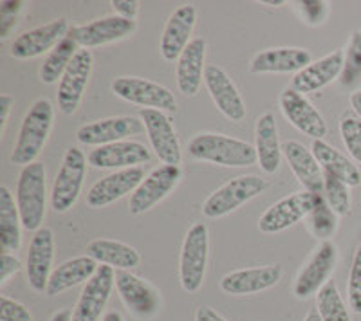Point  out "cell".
I'll use <instances>...</instances> for the list:
<instances>
[{
	"instance_id": "cell-16",
	"label": "cell",
	"mask_w": 361,
	"mask_h": 321,
	"mask_svg": "<svg viewBox=\"0 0 361 321\" xmlns=\"http://www.w3.org/2000/svg\"><path fill=\"white\" fill-rule=\"evenodd\" d=\"M280 111H282L283 118L298 130V132L305 134L311 137L312 141L324 139L327 136L329 128L325 123L324 115L318 112V108L305 98L304 94H300L293 87H286L280 92L279 98Z\"/></svg>"
},
{
	"instance_id": "cell-49",
	"label": "cell",
	"mask_w": 361,
	"mask_h": 321,
	"mask_svg": "<svg viewBox=\"0 0 361 321\" xmlns=\"http://www.w3.org/2000/svg\"><path fill=\"white\" fill-rule=\"evenodd\" d=\"M51 321H73V310L71 309L56 310V313L51 316Z\"/></svg>"
},
{
	"instance_id": "cell-47",
	"label": "cell",
	"mask_w": 361,
	"mask_h": 321,
	"mask_svg": "<svg viewBox=\"0 0 361 321\" xmlns=\"http://www.w3.org/2000/svg\"><path fill=\"white\" fill-rule=\"evenodd\" d=\"M195 321H228V320L222 317L221 314H219L217 310L212 309V307L202 305V307H199V309L195 310Z\"/></svg>"
},
{
	"instance_id": "cell-22",
	"label": "cell",
	"mask_w": 361,
	"mask_h": 321,
	"mask_svg": "<svg viewBox=\"0 0 361 321\" xmlns=\"http://www.w3.org/2000/svg\"><path fill=\"white\" fill-rule=\"evenodd\" d=\"M283 268L280 264L260 265V268L237 269L222 276L221 291L231 296H250L269 291L282 280Z\"/></svg>"
},
{
	"instance_id": "cell-5",
	"label": "cell",
	"mask_w": 361,
	"mask_h": 321,
	"mask_svg": "<svg viewBox=\"0 0 361 321\" xmlns=\"http://www.w3.org/2000/svg\"><path fill=\"white\" fill-rule=\"evenodd\" d=\"M269 188V181L259 175H238L219 186L214 194L202 202V215L206 218H222L231 211L253 201Z\"/></svg>"
},
{
	"instance_id": "cell-51",
	"label": "cell",
	"mask_w": 361,
	"mask_h": 321,
	"mask_svg": "<svg viewBox=\"0 0 361 321\" xmlns=\"http://www.w3.org/2000/svg\"><path fill=\"white\" fill-rule=\"evenodd\" d=\"M304 321H322L320 314H318V310H311V313H307V316L304 317Z\"/></svg>"
},
{
	"instance_id": "cell-19",
	"label": "cell",
	"mask_w": 361,
	"mask_h": 321,
	"mask_svg": "<svg viewBox=\"0 0 361 321\" xmlns=\"http://www.w3.org/2000/svg\"><path fill=\"white\" fill-rule=\"evenodd\" d=\"M145 177L147 175H145V170L141 166L109 173L105 177L98 179L89 188L85 195L87 206L92 208V210H102V208L111 206L119 199L127 197L128 194H134L135 188L143 182Z\"/></svg>"
},
{
	"instance_id": "cell-7",
	"label": "cell",
	"mask_w": 361,
	"mask_h": 321,
	"mask_svg": "<svg viewBox=\"0 0 361 321\" xmlns=\"http://www.w3.org/2000/svg\"><path fill=\"white\" fill-rule=\"evenodd\" d=\"M111 89L118 98L137 107L163 112L177 111V99L173 92L152 80L137 78V76H119L112 82Z\"/></svg>"
},
{
	"instance_id": "cell-32",
	"label": "cell",
	"mask_w": 361,
	"mask_h": 321,
	"mask_svg": "<svg viewBox=\"0 0 361 321\" xmlns=\"http://www.w3.org/2000/svg\"><path fill=\"white\" fill-rule=\"evenodd\" d=\"M311 150L325 173L341 179V181L347 182L350 188H353V186L361 184L360 168L354 165L353 159H349V157L345 156V153H341L340 150H336L334 146L325 143L324 139L312 141Z\"/></svg>"
},
{
	"instance_id": "cell-9",
	"label": "cell",
	"mask_w": 361,
	"mask_h": 321,
	"mask_svg": "<svg viewBox=\"0 0 361 321\" xmlns=\"http://www.w3.org/2000/svg\"><path fill=\"white\" fill-rule=\"evenodd\" d=\"M116 291L132 316L137 320H154L161 310V293L150 282L130 271H116Z\"/></svg>"
},
{
	"instance_id": "cell-14",
	"label": "cell",
	"mask_w": 361,
	"mask_h": 321,
	"mask_svg": "<svg viewBox=\"0 0 361 321\" xmlns=\"http://www.w3.org/2000/svg\"><path fill=\"white\" fill-rule=\"evenodd\" d=\"M145 132V125L141 118L135 115H114L105 120L85 123L76 130L78 143L87 146H105V144L127 141L128 137L140 136Z\"/></svg>"
},
{
	"instance_id": "cell-30",
	"label": "cell",
	"mask_w": 361,
	"mask_h": 321,
	"mask_svg": "<svg viewBox=\"0 0 361 321\" xmlns=\"http://www.w3.org/2000/svg\"><path fill=\"white\" fill-rule=\"evenodd\" d=\"M98 268V262L87 255L74 256V258L66 260L51 275L45 294L47 296H58V294L66 293V291L76 287V285H85L96 275Z\"/></svg>"
},
{
	"instance_id": "cell-20",
	"label": "cell",
	"mask_w": 361,
	"mask_h": 321,
	"mask_svg": "<svg viewBox=\"0 0 361 321\" xmlns=\"http://www.w3.org/2000/svg\"><path fill=\"white\" fill-rule=\"evenodd\" d=\"M204 85L209 92V98L214 99L215 107L219 108V112L224 115L226 120L233 121V123H240V121L246 120L247 108L243 94L238 92L233 80L222 67H206Z\"/></svg>"
},
{
	"instance_id": "cell-40",
	"label": "cell",
	"mask_w": 361,
	"mask_h": 321,
	"mask_svg": "<svg viewBox=\"0 0 361 321\" xmlns=\"http://www.w3.org/2000/svg\"><path fill=\"white\" fill-rule=\"evenodd\" d=\"M347 296H349V309L353 313L361 314V244L354 253L353 265H350Z\"/></svg>"
},
{
	"instance_id": "cell-50",
	"label": "cell",
	"mask_w": 361,
	"mask_h": 321,
	"mask_svg": "<svg viewBox=\"0 0 361 321\" xmlns=\"http://www.w3.org/2000/svg\"><path fill=\"white\" fill-rule=\"evenodd\" d=\"M102 321H125L123 316L118 313V310H109V313L103 314Z\"/></svg>"
},
{
	"instance_id": "cell-26",
	"label": "cell",
	"mask_w": 361,
	"mask_h": 321,
	"mask_svg": "<svg viewBox=\"0 0 361 321\" xmlns=\"http://www.w3.org/2000/svg\"><path fill=\"white\" fill-rule=\"evenodd\" d=\"M343 49H336L333 53L325 54L320 60L311 62L305 69L296 73L291 80V87L304 96L320 91L324 87L331 85L333 82L340 80L341 70H343Z\"/></svg>"
},
{
	"instance_id": "cell-11",
	"label": "cell",
	"mask_w": 361,
	"mask_h": 321,
	"mask_svg": "<svg viewBox=\"0 0 361 321\" xmlns=\"http://www.w3.org/2000/svg\"><path fill=\"white\" fill-rule=\"evenodd\" d=\"M94 69V56L89 49H80L73 58L71 65L67 67L66 75L58 83L56 101L58 111L66 115H73L82 105L85 96L87 85H89L90 75Z\"/></svg>"
},
{
	"instance_id": "cell-34",
	"label": "cell",
	"mask_w": 361,
	"mask_h": 321,
	"mask_svg": "<svg viewBox=\"0 0 361 321\" xmlns=\"http://www.w3.org/2000/svg\"><path fill=\"white\" fill-rule=\"evenodd\" d=\"M78 44L67 34L47 56L44 58V63L40 67V80L45 85L60 83L62 76L66 75L67 67L71 65L73 58L78 53Z\"/></svg>"
},
{
	"instance_id": "cell-23",
	"label": "cell",
	"mask_w": 361,
	"mask_h": 321,
	"mask_svg": "<svg viewBox=\"0 0 361 321\" xmlns=\"http://www.w3.org/2000/svg\"><path fill=\"white\" fill-rule=\"evenodd\" d=\"M87 159H89V165L94 166V168L118 172V170L135 168V166L145 165L152 159V152L143 143L127 139L90 150Z\"/></svg>"
},
{
	"instance_id": "cell-1",
	"label": "cell",
	"mask_w": 361,
	"mask_h": 321,
	"mask_svg": "<svg viewBox=\"0 0 361 321\" xmlns=\"http://www.w3.org/2000/svg\"><path fill=\"white\" fill-rule=\"evenodd\" d=\"M188 153L195 160L226 168H244L257 163L255 144L226 134L202 132L193 136L188 143Z\"/></svg>"
},
{
	"instance_id": "cell-12",
	"label": "cell",
	"mask_w": 361,
	"mask_h": 321,
	"mask_svg": "<svg viewBox=\"0 0 361 321\" xmlns=\"http://www.w3.org/2000/svg\"><path fill=\"white\" fill-rule=\"evenodd\" d=\"M140 118L145 125L150 146L154 153L159 157L163 165L179 166L183 160V150H180L179 137L173 128L170 115L163 111H152V108H141Z\"/></svg>"
},
{
	"instance_id": "cell-28",
	"label": "cell",
	"mask_w": 361,
	"mask_h": 321,
	"mask_svg": "<svg viewBox=\"0 0 361 321\" xmlns=\"http://www.w3.org/2000/svg\"><path fill=\"white\" fill-rule=\"evenodd\" d=\"M204 60H206V40L197 37L192 38L183 54L177 60L176 78L179 91L185 96H195L204 82Z\"/></svg>"
},
{
	"instance_id": "cell-44",
	"label": "cell",
	"mask_w": 361,
	"mask_h": 321,
	"mask_svg": "<svg viewBox=\"0 0 361 321\" xmlns=\"http://www.w3.org/2000/svg\"><path fill=\"white\" fill-rule=\"evenodd\" d=\"M22 269V262L11 253H2L0 260V285H4L11 276L17 275Z\"/></svg>"
},
{
	"instance_id": "cell-27",
	"label": "cell",
	"mask_w": 361,
	"mask_h": 321,
	"mask_svg": "<svg viewBox=\"0 0 361 321\" xmlns=\"http://www.w3.org/2000/svg\"><path fill=\"white\" fill-rule=\"evenodd\" d=\"M282 153L288 160L289 168L295 177L311 194H324V170L314 157L312 150L305 149L298 141H286L282 143Z\"/></svg>"
},
{
	"instance_id": "cell-42",
	"label": "cell",
	"mask_w": 361,
	"mask_h": 321,
	"mask_svg": "<svg viewBox=\"0 0 361 321\" xmlns=\"http://www.w3.org/2000/svg\"><path fill=\"white\" fill-rule=\"evenodd\" d=\"M0 321H33L25 305L2 294L0 296Z\"/></svg>"
},
{
	"instance_id": "cell-4",
	"label": "cell",
	"mask_w": 361,
	"mask_h": 321,
	"mask_svg": "<svg viewBox=\"0 0 361 321\" xmlns=\"http://www.w3.org/2000/svg\"><path fill=\"white\" fill-rule=\"evenodd\" d=\"M209 231L204 222H195L186 231L179 255V282L186 293H197L208 269Z\"/></svg>"
},
{
	"instance_id": "cell-25",
	"label": "cell",
	"mask_w": 361,
	"mask_h": 321,
	"mask_svg": "<svg viewBox=\"0 0 361 321\" xmlns=\"http://www.w3.org/2000/svg\"><path fill=\"white\" fill-rule=\"evenodd\" d=\"M311 62L312 54L302 47H271L255 54L250 70L253 75H296Z\"/></svg>"
},
{
	"instance_id": "cell-24",
	"label": "cell",
	"mask_w": 361,
	"mask_h": 321,
	"mask_svg": "<svg viewBox=\"0 0 361 321\" xmlns=\"http://www.w3.org/2000/svg\"><path fill=\"white\" fill-rule=\"evenodd\" d=\"M195 22H197V9L190 4L179 6L170 15L159 42L161 56L166 62H176V60H179L183 51L188 47V44L192 42L190 37L193 33Z\"/></svg>"
},
{
	"instance_id": "cell-45",
	"label": "cell",
	"mask_w": 361,
	"mask_h": 321,
	"mask_svg": "<svg viewBox=\"0 0 361 321\" xmlns=\"http://www.w3.org/2000/svg\"><path fill=\"white\" fill-rule=\"evenodd\" d=\"M111 6L114 8L116 15L121 18H127V20H135L137 13H140V2L135 0H112Z\"/></svg>"
},
{
	"instance_id": "cell-33",
	"label": "cell",
	"mask_w": 361,
	"mask_h": 321,
	"mask_svg": "<svg viewBox=\"0 0 361 321\" xmlns=\"http://www.w3.org/2000/svg\"><path fill=\"white\" fill-rule=\"evenodd\" d=\"M22 218L17 199L8 186H0V247L4 253L18 251L22 247Z\"/></svg>"
},
{
	"instance_id": "cell-48",
	"label": "cell",
	"mask_w": 361,
	"mask_h": 321,
	"mask_svg": "<svg viewBox=\"0 0 361 321\" xmlns=\"http://www.w3.org/2000/svg\"><path fill=\"white\" fill-rule=\"evenodd\" d=\"M350 107H353V112L361 120V91H356L350 94Z\"/></svg>"
},
{
	"instance_id": "cell-52",
	"label": "cell",
	"mask_w": 361,
	"mask_h": 321,
	"mask_svg": "<svg viewBox=\"0 0 361 321\" xmlns=\"http://www.w3.org/2000/svg\"><path fill=\"white\" fill-rule=\"evenodd\" d=\"M266 4H267V6H282L283 2H271V0H267Z\"/></svg>"
},
{
	"instance_id": "cell-39",
	"label": "cell",
	"mask_w": 361,
	"mask_h": 321,
	"mask_svg": "<svg viewBox=\"0 0 361 321\" xmlns=\"http://www.w3.org/2000/svg\"><path fill=\"white\" fill-rule=\"evenodd\" d=\"M340 134L347 152L361 165V120L353 111H345L341 114Z\"/></svg>"
},
{
	"instance_id": "cell-43",
	"label": "cell",
	"mask_w": 361,
	"mask_h": 321,
	"mask_svg": "<svg viewBox=\"0 0 361 321\" xmlns=\"http://www.w3.org/2000/svg\"><path fill=\"white\" fill-rule=\"evenodd\" d=\"M300 9H302V15H304L305 20L311 25L322 24L325 20L329 13V4L327 2H316V0H305V2H298Z\"/></svg>"
},
{
	"instance_id": "cell-3",
	"label": "cell",
	"mask_w": 361,
	"mask_h": 321,
	"mask_svg": "<svg viewBox=\"0 0 361 321\" xmlns=\"http://www.w3.org/2000/svg\"><path fill=\"white\" fill-rule=\"evenodd\" d=\"M17 206L24 229L37 233L42 229L47 211V175L42 163L22 168L17 182Z\"/></svg>"
},
{
	"instance_id": "cell-36",
	"label": "cell",
	"mask_w": 361,
	"mask_h": 321,
	"mask_svg": "<svg viewBox=\"0 0 361 321\" xmlns=\"http://www.w3.org/2000/svg\"><path fill=\"white\" fill-rule=\"evenodd\" d=\"M338 215L334 213L333 208L329 206L327 201L322 194H316L314 206H312L311 213L307 215V227L311 231V235L320 239L322 242L329 240L338 231Z\"/></svg>"
},
{
	"instance_id": "cell-37",
	"label": "cell",
	"mask_w": 361,
	"mask_h": 321,
	"mask_svg": "<svg viewBox=\"0 0 361 321\" xmlns=\"http://www.w3.org/2000/svg\"><path fill=\"white\" fill-rule=\"evenodd\" d=\"M316 310L320 314L322 321H353L349 309H347V305H345L334 280L327 282L318 293Z\"/></svg>"
},
{
	"instance_id": "cell-46",
	"label": "cell",
	"mask_w": 361,
	"mask_h": 321,
	"mask_svg": "<svg viewBox=\"0 0 361 321\" xmlns=\"http://www.w3.org/2000/svg\"><path fill=\"white\" fill-rule=\"evenodd\" d=\"M13 105H15V98L8 92H2L0 94V134L6 132V125H8L9 112H11Z\"/></svg>"
},
{
	"instance_id": "cell-38",
	"label": "cell",
	"mask_w": 361,
	"mask_h": 321,
	"mask_svg": "<svg viewBox=\"0 0 361 321\" xmlns=\"http://www.w3.org/2000/svg\"><path fill=\"white\" fill-rule=\"evenodd\" d=\"M349 188L350 186L347 182L324 172V194L322 195H324L327 204L333 208L338 217H345V215L350 213L353 199H350Z\"/></svg>"
},
{
	"instance_id": "cell-2",
	"label": "cell",
	"mask_w": 361,
	"mask_h": 321,
	"mask_svg": "<svg viewBox=\"0 0 361 321\" xmlns=\"http://www.w3.org/2000/svg\"><path fill=\"white\" fill-rule=\"evenodd\" d=\"M54 107L49 99H37L22 120L18 130L17 143L11 153V163L17 166H25L37 163V157L44 150L45 143L53 132Z\"/></svg>"
},
{
	"instance_id": "cell-6",
	"label": "cell",
	"mask_w": 361,
	"mask_h": 321,
	"mask_svg": "<svg viewBox=\"0 0 361 321\" xmlns=\"http://www.w3.org/2000/svg\"><path fill=\"white\" fill-rule=\"evenodd\" d=\"M87 165L89 159L78 146L67 149L51 188L49 202L56 213H66L76 204L87 177Z\"/></svg>"
},
{
	"instance_id": "cell-13",
	"label": "cell",
	"mask_w": 361,
	"mask_h": 321,
	"mask_svg": "<svg viewBox=\"0 0 361 321\" xmlns=\"http://www.w3.org/2000/svg\"><path fill=\"white\" fill-rule=\"evenodd\" d=\"M137 29V22L127 20L118 15L103 17L87 24L73 25L69 29V37L78 44L80 49H94V47L109 46L114 42L130 37Z\"/></svg>"
},
{
	"instance_id": "cell-18",
	"label": "cell",
	"mask_w": 361,
	"mask_h": 321,
	"mask_svg": "<svg viewBox=\"0 0 361 321\" xmlns=\"http://www.w3.org/2000/svg\"><path fill=\"white\" fill-rule=\"evenodd\" d=\"M314 199L316 194H311V191H296V194L280 199L264 211L259 220V229L266 235H275V233L289 229L302 218H307L314 206Z\"/></svg>"
},
{
	"instance_id": "cell-31",
	"label": "cell",
	"mask_w": 361,
	"mask_h": 321,
	"mask_svg": "<svg viewBox=\"0 0 361 321\" xmlns=\"http://www.w3.org/2000/svg\"><path fill=\"white\" fill-rule=\"evenodd\" d=\"M87 256L99 265H109L118 271H130L141 264V255L134 247L112 239H94L87 244Z\"/></svg>"
},
{
	"instance_id": "cell-15",
	"label": "cell",
	"mask_w": 361,
	"mask_h": 321,
	"mask_svg": "<svg viewBox=\"0 0 361 321\" xmlns=\"http://www.w3.org/2000/svg\"><path fill=\"white\" fill-rule=\"evenodd\" d=\"M69 20L66 17L29 29L13 40L9 54L17 60H31V58L44 56L45 53L49 54L69 34Z\"/></svg>"
},
{
	"instance_id": "cell-41",
	"label": "cell",
	"mask_w": 361,
	"mask_h": 321,
	"mask_svg": "<svg viewBox=\"0 0 361 321\" xmlns=\"http://www.w3.org/2000/svg\"><path fill=\"white\" fill-rule=\"evenodd\" d=\"M24 6L25 2H22V0H4V2H0V38L2 40L11 34Z\"/></svg>"
},
{
	"instance_id": "cell-17",
	"label": "cell",
	"mask_w": 361,
	"mask_h": 321,
	"mask_svg": "<svg viewBox=\"0 0 361 321\" xmlns=\"http://www.w3.org/2000/svg\"><path fill=\"white\" fill-rule=\"evenodd\" d=\"M116 287V269L99 265L96 275L83 285L78 301L74 305L73 321H99Z\"/></svg>"
},
{
	"instance_id": "cell-21",
	"label": "cell",
	"mask_w": 361,
	"mask_h": 321,
	"mask_svg": "<svg viewBox=\"0 0 361 321\" xmlns=\"http://www.w3.org/2000/svg\"><path fill=\"white\" fill-rule=\"evenodd\" d=\"M54 235L51 227H42L31 239L27 258H25V276L29 287L42 294L47 291V284L53 275Z\"/></svg>"
},
{
	"instance_id": "cell-10",
	"label": "cell",
	"mask_w": 361,
	"mask_h": 321,
	"mask_svg": "<svg viewBox=\"0 0 361 321\" xmlns=\"http://www.w3.org/2000/svg\"><path fill=\"white\" fill-rule=\"evenodd\" d=\"M183 170L180 166L161 165L154 168L143 179L128 201V210L132 215H143L157 206L163 199L172 194L176 186L180 182Z\"/></svg>"
},
{
	"instance_id": "cell-29",
	"label": "cell",
	"mask_w": 361,
	"mask_h": 321,
	"mask_svg": "<svg viewBox=\"0 0 361 321\" xmlns=\"http://www.w3.org/2000/svg\"><path fill=\"white\" fill-rule=\"evenodd\" d=\"M255 150H257V163L264 173L273 175L279 172L283 153L276 120L271 112L260 115L255 125Z\"/></svg>"
},
{
	"instance_id": "cell-8",
	"label": "cell",
	"mask_w": 361,
	"mask_h": 321,
	"mask_svg": "<svg viewBox=\"0 0 361 321\" xmlns=\"http://www.w3.org/2000/svg\"><path fill=\"white\" fill-rule=\"evenodd\" d=\"M338 264V247L331 240H325L316 247L312 255L300 269L293 285V294L298 300H307L322 291L327 282H331Z\"/></svg>"
},
{
	"instance_id": "cell-35",
	"label": "cell",
	"mask_w": 361,
	"mask_h": 321,
	"mask_svg": "<svg viewBox=\"0 0 361 321\" xmlns=\"http://www.w3.org/2000/svg\"><path fill=\"white\" fill-rule=\"evenodd\" d=\"M343 91L350 94L361 91V31H354L349 38L347 49H345V62L341 76L338 80Z\"/></svg>"
}]
</instances>
